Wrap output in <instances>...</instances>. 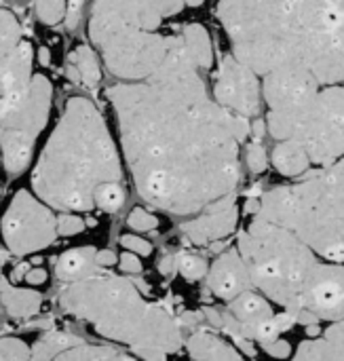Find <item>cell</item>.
Segmentation results:
<instances>
[{
    "mask_svg": "<svg viewBox=\"0 0 344 361\" xmlns=\"http://www.w3.org/2000/svg\"><path fill=\"white\" fill-rule=\"evenodd\" d=\"M201 72L186 40L156 74L108 89L135 190L173 216H197L237 190L241 144L252 131L247 116L216 102Z\"/></svg>",
    "mask_w": 344,
    "mask_h": 361,
    "instance_id": "cell-1",
    "label": "cell"
},
{
    "mask_svg": "<svg viewBox=\"0 0 344 361\" xmlns=\"http://www.w3.org/2000/svg\"><path fill=\"white\" fill-rule=\"evenodd\" d=\"M231 53L260 76L279 68L344 82V0H220Z\"/></svg>",
    "mask_w": 344,
    "mask_h": 361,
    "instance_id": "cell-2",
    "label": "cell"
},
{
    "mask_svg": "<svg viewBox=\"0 0 344 361\" xmlns=\"http://www.w3.org/2000/svg\"><path fill=\"white\" fill-rule=\"evenodd\" d=\"M32 190L57 212L95 209V190L123 180V161L99 108L85 95L66 102L63 112L32 169Z\"/></svg>",
    "mask_w": 344,
    "mask_h": 361,
    "instance_id": "cell-3",
    "label": "cell"
},
{
    "mask_svg": "<svg viewBox=\"0 0 344 361\" xmlns=\"http://www.w3.org/2000/svg\"><path fill=\"white\" fill-rule=\"evenodd\" d=\"M186 0H93L89 38L118 80H142L186 51L184 25L173 19Z\"/></svg>",
    "mask_w": 344,
    "mask_h": 361,
    "instance_id": "cell-4",
    "label": "cell"
},
{
    "mask_svg": "<svg viewBox=\"0 0 344 361\" xmlns=\"http://www.w3.org/2000/svg\"><path fill=\"white\" fill-rule=\"evenodd\" d=\"M59 307L142 360H163L184 347L180 322L163 307L148 302L127 277L95 273L66 283Z\"/></svg>",
    "mask_w": 344,
    "mask_h": 361,
    "instance_id": "cell-5",
    "label": "cell"
},
{
    "mask_svg": "<svg viewBox=\"0 0 344 361\" xmlns=\"http://www.w3.org/2000/svg\"><path fill=\"white\" fill-rule=\"evenodd\" d=\"M256 216L294 231L319 258L344 262V173L336 167L307 171L302 182L269 190Z\"/></svg>",
    "mask_w": 344,
    "mask_h": 361,
    "instance_id": "cell-6",
    "label": "cell"
},
{
    "mask_svg": "<svg viewBox=\"0 0 344 361\" xmlns=\"http://www.w3.org/2000/svg\"><path fill=\"white\" fill-rule=\"evenodd\" d=\"M237 250L258 292L292 313L302 309L305 290L319 264V256L294 231L254 216L239 235Z\"/></svg>",
    "mask_w": 344,
    "mask_h": 361,
    "instance_id": "cell-7",
    "label": "cell"
},
{
    "mask_svg": "<svg viewBox=\"0 0 344 361\" xmlns=\"http://www.w3.org/2000/svg\"><path fill=\"white\" fill-rule=\"evenodd\" d=\"M266 129L277 142H298L313 165L332 167L344 157V82L321 85L296 116Z\"/></svg>",
    "mask_w": 344,
    "mask_h": 361,
    "instance_id": "cell-8",
    "label": "cell"
},
{
    "mask_svg": "<svg viewBox=\"0 0 344 361\" xmlns=\"http://www.w3.org/2000/svg\"><path fill=\"white\" fill-rule=\"evenodd\" d=\"M53 104V85L44 74H34L27 93L0 121L2 163L11 176L27 169L38 135L44 131Z\"/></svg>",
    "mask_w": 344,
    "mask_h": 361,
    "instance_id": "cell-9",
    "label": "cell"
},
{
    "mask_svg": "<svg viewBox=\"0 0 344 361\" xmlns=\"http://www.w3.org/2000/svg\"><path fill=\"white\" fill-rule=\"evenodd\" d=\"M57 216L34 190H17L0 218V237L15 256L47 250L57 239Z\"/></svg>",
    "mask_w": 344,
    "mask_h": 361,
    "instance_id": "cell-10",
    "label": "cell"
},
{
    "mask_svg": "<svg viewBox=\"0 0 344 361\" xmlns=\"http://www.w3.org/2000/svg\"><path fill=\"white\" fill-rule=\"evenodd\" d=\"M34 49L13 11L0 8V121L27 93L32 82Z\"/></svg>",
    "mask_w": 344,
    "mask_h": 361,
    "instance_id": "cell-11",
    "label": "cell"
},
{
    "mask_svg": "<svg viewBox=\"0 0 344 361\" xmlns=\"http://www.w3.org/2000/svg\"><path fill=\"white\" fill-rule=\"evenodd\" d=\"M321 89V82L307 70L279 68L262 76V97L269 106L266 127L296 116Z\"/></svg>",
    "mask_w": 344,
    "mask_h": 361,
    "instance_id": "cell-12",
    "label": "cell"
},
{
    "mask_svg": "<svg viewBox=\"0 0 344 361\" xmlns=\"http://www.w3.org/2000/svg\"><path fill=\"white\" fill-rule=\"evenodd\" d=\"M216 102L241 116H256L262 104V80L256 70L243 63L235 53L220 61L214 80Z\"/></svg>",
    "mask_w": 344,
    "mask_h": 361,
    "instance_id": "cell-13",
    "label": "cell"
},
{
    "mask_svg": "<svg viewBox=\"0 0 344 361\" xmlns=\"http://www.w3.org/2000/svg\"><path fill=\"white\" fill-rule=\"evenodd\" d=\"M302 309L313 311L321 322H338L344 317V262H324L313 271L305 290Z\"/></svg>",
    "mask_w": 344,
    "mask_h": 361,
    "instance_id": "cell-14",
    "label": "cell"
},
{
    "mask_svg": "<svg viewBox=\"0 0 344 361\" xmlns=\"http://www.w3.org/2000/svg\"><path fill=\"white\" fill-rule=\"evenodd\" d=\"M239 224V207H237V195L231 192L209 207H205L197 218L182 224V235L192 245H207L220 239H226L235 233Z\"/></svg>",
    "mask_w": 344,
    "mask_h": 361,
    "instance_id": "cell-15",
    "label": "cell"
},
{
    "mask_svg": "<svg viewBox=\"0 0 344 361\" xmlns=\"http://www.w3.org/2000/svg\"><path fill=\"white\" fill-rule=\"evenodd\" d=\"M207 286L218 298L226 302H231L245 290H254L250 269L239 250H228L214 260L207 271Z\"/></svg>",
    "mask_w": 344,
    "mask_h": 361,
    "instance_id": "cell-16",
    "label": "cell"
},
{
    "mask_svg": "<svg viewBox=\"0 0 344 361\" xmlns=\"http://www.w3.org/2000/svg\"><path fill=\"white\" fill-rule=\"evenodd\" d=\"M228 311H231V315L241 324V328H243V334L250 338V334H252V330L258 326V324H262V322H266V319H271L273 315H275V311H273V305H271V300L260 292H254V290H245L243 294H239L237 298H233L231 300V305H228ZM252 341V338H250Z\"/></svg>",
    "mask_w": 344,
    "mask_h": 361,
    "instance_id": "cell-17",
    "label": "cell"
},
{
    "mask_svg": "<svg viewBox=\"0 0 344 361\" xmlns=\"http://www.w3.org/2000/svg\"><path fill=\"white\" fill-rule=\"evenodd\" d=\"M95 256H97V250L91 245L63 252L55 264L57 279L63 283H72V281H80V279H87V277L99 273V264H97Z\"/></svg>",
    "mask_w": 344,
    "mask_h": 361,
    "instance_id": "cell-18",
    "label": "cell"
},
{
    "mask_svg": "<svg viewBox=\"0 0 344 361\" xmlns=\"http://www.w3.org/2000/svg\"><path fill=\"white\" fill-rule=\"evenodd\" d=\"M186 351L190 357L205 361H231V360H243L245 355L231 343L222 341L220 336L211 334V332H195L186 343H184Z\"/></svg>",
    "mask_w": 344,
    "mask_h": 361,
    "instance_id": "cell-19",
    "label": "cell"
},
{
    "mask_svg": "<svg viewBox=\"0 0 344 361\" xmlns=\"http://www.w3.org/2000/svg\"><path fill=\"white\" fill-rule=\"evenodd\" d=\"M0 302L4 311L15 319H27L34 317L42 307V296L36 290L17 288L8 283L4 277H0Z\"/></svg>",
    "mask_w": 344,
    "mask_h": 361,
    "instance_id": "cell-20",
    "label": "cell"
},
{
    "mask_svg": "<svg viewBox=\"0 0 344 361\" xmlns=\"http://www.w3.org/2000/svg\"><path fill=\"white\" fill-rule=\"evenodd\" d=\"M271 161L275 169L285 178H298L311 169V157L309 152L294 140H283L273 148Z\"/></svg>",
    "mask_w": 344,
    "mask_h": 361,
    "instance_id": "cell-21",
    "label": "cell"
},
{
    "mask_svg": "<svg viewBox=\"0 0 344 361\" xmlns=\"http://www.w3.org/2000/svg\"><path fill=\"white\" fill-rule=\"evenodd\" d=\"M72 66L68 68V74L82 82L87 89H95L102 80V66H99V53L95 47L89 44H78L72 55H70Z\"/></svg>",
    "mask_w": 344,
    "mask_h": 361,
    "instance_id": "cell-22",
    "label": "cell"
},
{
    "mask_svg": "<svg viewBox=\"0 0 344 361\" xmlns=\"http://www.w3.org/2000/svg\"><path fill=\"white\" fill-rule=\"evenodd\" d=\"M125 203V188L121 182H104L95 190V207L104 209L108 214H114Z\"/></svg>",
    "mask_w": 344,
    "mask_h": 361,
    "instance_id": "cell-23",
    "label": "cell"
},
{
    "mask_svg": "<svg viewBox=\"0 0 344 361\" xmlns=\"http://www.w3.org/2000/svg\"><path fill=\"white\" fill-rule=\"evenodd\" d=\"M294 360L296 361H321V360H332V351H330V345L328 341L321 336L317 338H309L305 343L298 345L296 353H294Z\"/></svg>",
    "mask_w": 344,
    "mask_h": 361,
    "instance_id": "cell-24",
    "label": "cell"
},
{
    "mask_svg": "<svg viewBox=\"0 0 344 361\" xmlns=\"http://www.w3.org/2000/svg\"><path fill=\"white\" fill-rule=\"evenodd\" d=\"M68 0H36V15L44 25H57L66 19Z\"/></svg>",
    "mask_w": 344,
    "mask_h": 361,
    "instance_id": "cell-25",
    "label": "cell"
},
{
    "mask_svg": "<svg viewBox=\"0 0 344 361\" xmlns=\"http://www.w3.org/2000/svg\"><path fill=\"white\" fill-rule=\"evenodd\" d=\"M0 360H32V347L25 341H21V338L4 336V338H0Z\"/></svg>",
    "mask_w": 344,
    "mask_h": 361,
    "instance_id": "cell-26",
    "label": "cell"
},
{
    "mask_svg": "<svg viewBox=\"0 0 344 361\" xmlns=\"http://www.w3.org/2000/svg\"><path fill=\"white\" fill-rule=\"evenodd\" d=\"M178 271L182 273V277H186L188 281H199L203 277H207L209 264L195 254H186L178 260Z\"/></svg>",
    "mask_w": 344,
    "mask_h": 361,
    "instance_id": "cell-27",
    "label": "cell"
},
{
    "mask_svg": "<svg viewBox=\"0 0 344 361\" xmlns=\"http://www.w3.org/2000/svg\"><path fill=\"white\" fill-rule=\"evenodd\" d=\"M245 163L252 173H262L269 167V152L260 144V140H254L245 148Z\"/></svg>",
    "mask_w": 344,
    "mask_h": 361,
    "instance_id": "cell-28",
    "label": "cell"
},
{
    "mask_svg": "<svg viewBox=\"0 0 344 361\" xmlns=\"http://www.w3.org/2000/svg\"><path fill=\"white\" fill-rule=\"evenodd\" d=\"M127 226L135 233H148V231H154L159 226V216H154L152 212L148 209H142V207H135L131 209V214L127 216Z\"/></svg>",
    "mask_w": 344,
    "mask_h": 361,
    "instance_id": "cell-29",
    "label": "cell"
},
{
    "mask_svg": "<svg viewBox=\"0 0 344 361\" xmlns=\"http://www.w3.org/2000/svg\"><path fill=\"white\" fill-rule=\"evenodd\" d=\"M324 338L330 345L332 360L344 361V317L338 322H332V326L324 332Z\"/></svg>",
    "mask_w": 344,
    "mask_h": 361,
    "instance_id": "cell-30",
    "label": "cell"
},
{
    "mask_svg": "<svg viewBox=\"0 0 344 361\" xmlns=\"http://www.w3.org/2000/svg\"><path fill=\"white\" fill-rule=\"evenodd\" d=\"M57 231H59L61 237H74V235L85 231V220L76 212H59Z\"/></svg>",
    "mask_w": 344,
    "mask_h": 361,
    "instance_id": "cell-31",
    "label": "cell"
},
{
    "mask_svg": "<svg viewBox=\"0 0 344 361\" xmlns=\"http://www.w3.org/2000/svg\"><path fill=\"white\" fill-rule=\"evenodd\" d=\"M121 245H123L125 250H129V252L142 256V258H146V256L152 254V243H148V241L142 239L140 235H123V237H121Z\"/></svg>",
    "mask_w": 344,
    "mask_h": 361,
    "instance_id": "cell-32",
    "label": "cell"
},
{
    "mask_svg": "<svg viewBox=\"0 0 344 361\" xmlns=\"http://www.w3.org/2000/svg\"><path fill=\"white\" fill-rule=\"evenodd\" d=\"M262 349H264V353H266V355H271V357H275V360H288V357H294V353H292V345H290L288 341H283L281 336H279V338H275L273 343L262 345Z\"/></svg>",
    "mask_w": 344,
    "mask_h": 361,
    "instance_id": "cell-33",
    "label": "cell"
},
{
    "mask_svg": "<svg viewBox=\"0 0 344 361\" xmlns=\"http://www.w3.org/2000/svg\"><path fill=\"white\" fill-rule=\"evenodd\" d=\"M140 258H142V256H137V254L125 250V252L118 256V267H121V271H123V273H129V275H140V273L144 271Z\"/></svg>",
    "mask_w": 344,
    "mask_h": 361,
    "instance_id": "cell-34",
    "label": "cell"
},
{
    "mask_svg": "<svg viewBox=\"0 0 344 361\" xmlns=\"http://www.w3.org/2000/svg\"><path fill=\"white\" fill-rule=\"evenodd\" d=\"M82 6H85V0H68V8H66V25H68V30H74L78 25Z\"/></svg>",
    "mask_w": 344,
    "mask_h": 361,
    "instance_id": "cell-35",
    "label": "cell"
},
{
    "mask_svg": "<svg viewBox=\"0 0 344 361\" xmlns=\"http://www.w3.org/2000/svg\"><path fill=\"white\" fill-rule=\"evenodd\" d=\"M25 283L27 286H32V288H36V286H44L47 283V279H49V275H47V271L44 269H40V267H36V269H27V273H25Z\"/></svg>",
    "mask_w": 344,
    "mask_h": 361,
    "instance_id": "cell-36",
    "label": "cell"
},
{
    "mask_svg": "<svg viewBox=\"0 0 344 361\" xmlns=\"http://www.w3.org/2000/svg\"><path fill=\"white\" fill-rule=\"evenodd\" d=\"M97 264L99 269H110L114 264H118V256L112 252V250H97Z\"/></svg>",
    "mask_w": 344,
    "mask_h": 361,
    "instance_id": "cell-37",
    "label": "cell"
},
{
    "mask_svg": "<svg viewBox=\"0 0 344 361\" xmlns=\"http://www.w3.org/2000/svg\"><path fill=\"white\" fill-rule=\"evenodd\" d=\"M203 313H205V317H207V322L214 326V328H222V324H224V317H222V313H218L216 309H203Z\"/></svg>",
    "mask_w": 344,
    "mask_h": 361,
    "instance_id": "cell-38",
    "label": "cell"
},
{
    "mask_svg": "<svg viewBox=\"0 0 344 361\" xmlns=\"http://www.w3.org/2000/svg\"><path fill=\"white\" fill-rule=\"evenodd\" d=\"M176 267H178V260H176V258H171V256H167V258L159 264V271H161L163 275H171Z\"/></svg>",
    "mask_w": 344,
    "mask_h": 361,
    "instance_id": "cell-39",
    "label": "cell"
},
{
    "mask_svg": "<svg viewBox=\"0 0 344 361\" xmlns=\"http://www.w3.org/2000/svg\"><path fill=\"white\" fill-rule=\"evenodd\" d=\"M252 129H254V135H256V140H262L264 131H269V129H266V121H256V123L252 125Z\"/></svg>",
    "mask_w": 344,
    "mask_h": 361,
    "instance_id": "cell-40",
    "label": "cell"
},
{
    "mask_svg": "<svg viewBox=\"0 0 344 361\" xmlns=\"http://www.w3.org/2000/svg\"><path fill=\"white\" fill-rule=\"evenodd\" d=\"M307 334H309V338H317V336H321V328H319V324H311V326H307Z\"/></svg>",
    "mask_w": 344,
    "mask_h": 361,
    "instance_id": "cell-41",
    "label": "cell"
},
{
    "mask_svg": "<svg viewBox=\"0 0 344 361\" xmlns=\"http://www.w3.org/2000/svg\"><path fill=\"white\" fill-rule=\"evenodd\" d=\"M49 55H51V53H49V49H44V47L38 51V59H40V63H42V66H47V63L51 61V59H49Z\"/></svg>",
    "mask_w": 344,
    "mask_h": 361,
    "instance_id": "cell-42",
    "label": "cell"
},
{
    "mask_svg": "<svg viewBox=\"0 0 344 361\" xmlns=\"http://www.w3.org/2000/svg\"><path fill=\"white\" fill-rule=\"evenodd\" d=\"M186 4H188V8H199L205 4V0H186Z\"/></svg>",
    "mask_w": 344,
    "mask_h": 361,
    "instance_id": "cell-43",
    "label": "cell"
},
{
    "mask_svg": "<svg viewBox=\"0 0 344 361\" xmlns=\"http://www.w3.org/2000/svg\"><path fill=\"white\" fill-rule=\"evenodd\" d=\"M332 167H336L338 171H343V173H344V157H343V159H338V161H336V163H334Z\"/></svg>",
    "mask_w": 344,
    "mask_h": 361,
    "instance_id": "cell-44",
    "label": "cell"
},
{
    "mask_svg": "<svg viewBox=\"0 0 344 361\" xmlns=\"http://www.w3.org/2000/svg\"><path fill=\"white\" fill-rule=\"evenodd\" d=\"M0 167H4V163H2V148H0Z\"/></svg>",
    "mask_w": 344,
    "mask_h": 361,
    "instance_id": "cell-45",
    "label": "cell"
},
{
    "mask_svg": "<svg viewBox=\"0 0 344 361\" xmlns=\"http://www.w3.org/2000/svg\"><path fill=\"white\" fill-rule=\"evenodd\" d=\"M0 192H2V190H0Z\"/></svg>",
    "mask_w": 344,
    "mask_h": 361,
    "instance_id": "cell-46",
    "label": "cell"
}]
</instances>
